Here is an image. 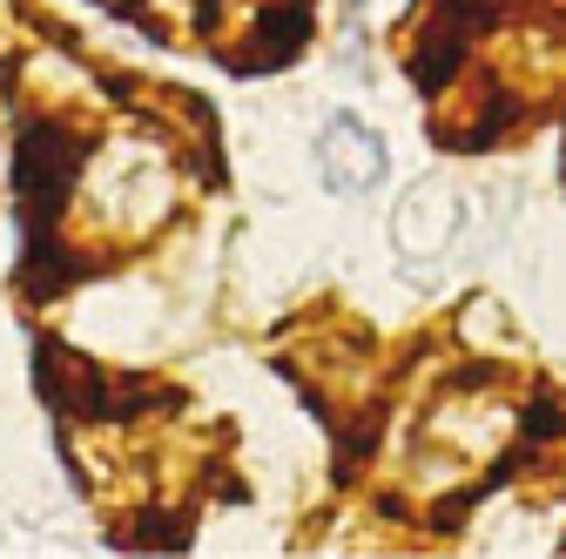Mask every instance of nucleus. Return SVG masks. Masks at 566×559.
I'll return each instance as SVG.
<instances>
[{"mask_svg":"<svg viewBox=\"0 0 566 559\" xmlns=\"http://www.w3.org/2000/svg\"><path fill=\"white\" fill-rule=\"evenodd\" d=\"M378 169H385V143H378L365 122L337 115L324 128V176H331V189H371Z\"/></svg>","mask_w":566,"mask_h":559,"instance_id":"obj_1","label":"nucleus"}]
</instances>
